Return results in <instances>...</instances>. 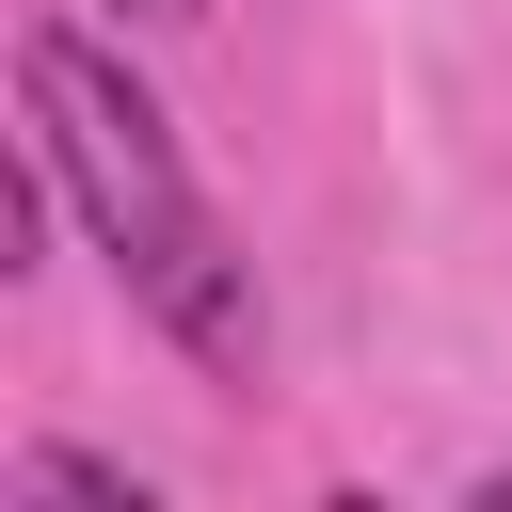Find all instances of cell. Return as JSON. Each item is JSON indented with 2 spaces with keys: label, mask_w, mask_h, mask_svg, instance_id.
Wrapping results in <instances>:
<instances>
[{
  "label": "cell",
  "mask_w": 512,
  "mask_h": 512,
  "mask_svg": "<svg viewBox=\"0 0 512 512\" xmlns=\"http://www.w3.org/2000/svg\"><path fill=\"white\" fill-rule=\"evenodd\" d=\"M0 496H64V512H144V480H128V464H96V448H16V464H0Z\"/></svg>",
  "instance_id": "7a4b0ae2"
},
{
  "label": "cell",
  "mask_w": 512,
  "mask_h": 512,
  "mask_svg": "<svg viewBox=\"0 0 512 512\" xmlns=\"http://www.w3.org/2000/svg\"><path fill=\"white\" fill-rule=\"evenodd\" d=\"M16 112H32V160L64 176L80 240L112 256V288H128L192 368L256 384L272 304H256V256L224 240V208H208L192 160H176V112H160V96L80 32V16H32V32H16Z\"/></svg>",
  "instance_id": "6da1fadb"
},
{
  "label": "cell",
  "mask_w": 512,
  "mask_h": 512,
  "mask_svg": "<svg viewBox=\"0 0 512 512\" xmlns=\"http://www.w3.org/2000/svg\"><path fill=\"white\" fill-rule=\"evenodd\" d=\"M112 16H144V32H192V16H208V0H112Z\"/></svg>",
  "instance_id": "3957f363"
}]
</instances>
